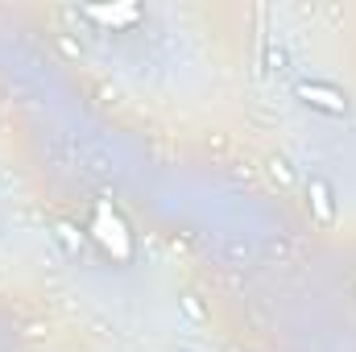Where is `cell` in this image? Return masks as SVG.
I'll use <instances>...</instances> for the list:
<instances>
[{
    "label": "cell",
    "mask_w": 356,
    "mask_h": 352,
    "mask_svg": "<svg viewBox=\"0 0 356 352\" xmlns=\"http://www.w3.org/2000/svg\"><path fill=\"white\" fill-rule=\"evenodd\" d=\"M54 241H58L67 253H79V249H83V237H75L71 224H54Z\"/></svg>",
    "instance_id": "obj_4"
},
{
    "label": "cell",
    "mask_w": 356,
    "mask_h": 352,
    "mask_svg": "<svg viewBox=\"0 0 356 352\" xmlns=\"http://www.w3.org/2000/svg\"><path fill=\"white\" fill-rule=\"evenodd\" d=\"M294 95L307 108L323 112V116H348V95L340 88H332V83H323V79H298L294 83Z\"/></svg>",
    "instance_id": "obj_1"
},
{
    "label": "cell",
    "mask_w": 356,
    "mask_h": 352,
    "mask_svg": "<svg viewBox=\"0 0 356 352\" xmlns=\"http://www.w3.org/2000/svg\"><path fill=\"white\" fill-rule=\"evenodd\" d=\"M269 175H273V178H282V182H290V178H294V175H290V162H286V158H277V162L269 166Z\"/></svg>",
    "instance_id": "obj_6"
},
{
    "label": "cell",
    "mask_w": 356,
    "mask_h": 352,
    "mask_svg": "<svg viewBox=\"0 0 356 352\" xmlns=\"http://www.w3.org/2000/svg\"><path fill=\"white\" fill-rule=\"evenodd\" d=\"M266 71L269 75H277V79L290 75V50H286V46H269L266 50Z\"/></svg>",
    "instance_id": "obj_3"
},
{
    "label": "cell",
    "mask_w": 356,
    "mask_h": 352,
    "mask_svg": "<svg viewBox=\"0 0 356 352\" xmlns=\"http://www.w3.org/2000/svg\"><path fill=\"white\" fill-rule=\"evenodd\" d=\"M307 199H311V216L319 224H332L336 220V191H332L327 178H319V175L307 178Z\"/></svg>",
    "instance_id": "obj_2"
},
{
    "label": "cell",
    "mask_w": 356,
    "mask_h": 352,
    "mask_svg": "<svg viewBox=\"0 0 356 352\" xmlns=\"http://www.w3.org/2000/svg\"><path fill=\"white\" fill-rule=\"evenodd\" d=\"M178 303H182V311H186V319H191V323H203V307H199L191 294H186V298H178Z\"/></svg>",
    "instance_id": "obj_5"
}]
</instances>
